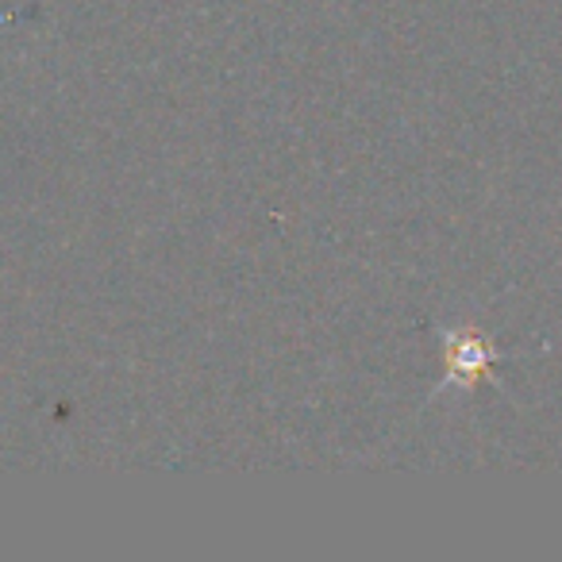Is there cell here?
Listing matches in <instances>:
<instances>
[{
	"label": "cell",
	"instance_id": "1",
	"mask_svg": "<svg viewBox=\"0 0 562 562\" xmlns=\"http://www.w3.org/2000/svg\"><path fill=\"white\" fill-rule=\"evenodd\" d=\"M493 347L482 331L474 328H454L447 331V385H474L490 378L493 367Z\"/></svg>",
	"mask_w": 562,
	"mask_h": 562
}]
</instances>
